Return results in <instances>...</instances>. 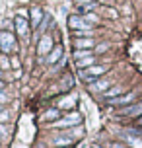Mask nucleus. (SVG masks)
Here are the masks:
<instances>
[{
    "instance_id": "nucleus-16",
    "label": "nucleus",
    "mask_w": 142,
    "mask_h": 148,
    "mask_svg": "<svg viewBox=\"0 0 142 148\" xmlns=\"http://www.w3.org/2000/svg\"><path fill=\"white\" fill-rule=\"evenodd\" d=\"M121 94H123V86H121V84H117V86H111V88L107 90V92L103 94V97L107 99V101H109V99H115V97H119Z\"/></svg>"
},
{
    "instance_id": "nucleus-12",
    "label": "nucleus",
    "mask_w": 142,
    "mask_h": 148,
    "mask_svg": "<svg viewBox=\"0 0 142 148\" xmlns=\"http://www.w3.org/2000/svg\"><path fill=\"white\" fill-rule=\"evenodd\" d=\"M76 101H78V96L76 94H68V96H62L60 97V101H59V109H70V107H74Z\"/></svg>"
},
{
    "instance_id": "nucleus-20",
    "label": "nucleus",
    "mask_w": 142,
    "mask_h": 148,
    "mask_svg": "<svg viewBox=\"0 0 142 148\" xmlns=\"http://www.w3.org/2000/svg\"><path fill=\"white\" fill-rule=\"evenodd\" d=\"M97 8V2L94 0V2H90V4H82V6H78V14H88V12H94Z\"/></svg>"
},
{
    "instance_id": "nucleus-27",
    "label": "nucleus",
    "mask_w": 142,
    "mask_h": 148,
    "mask_svg": "<svg viewBox=\"0 0 142 148\" xmlns=\"http://www.w3.org/2000/svg\"><path fill=\"white\" fill-rule=\"evenodd\" d=\"M8 99H10V97H8V94L4 92V90H0V105H2V103H6Z\"/></svg>"
},
{
    "instance_id": "nucleus-22",
    "label": "nucleus",
    "mask_w": 142,
    "mask_h": 148,
    "mask_svg": "<svg viewBox=\"0 0 142 148\" xmlns=\"http://www.w3.org/2000/svg\"><path fill=\"white\" fill-rule=\"evenodd\" d=\"M84 20L90 23V25H96V23H99V18H97V14H94V12H88V14H84Z\"/></svg>"
},
{
    "instance_id": "nucleus-24",
    "label": "nucleus",
    "mask_w": 142,
    "mask_h": 148,
    "mask_svg": "<svg viewBox=\"0 0 142 148\" xmlns=\"http://www.w3.org/2000/svg\"><path fill=\"white\" fill-rule=\"evenodd\" d=\"M10 62H12V68H16V70L22 68V62H20V59H18V55H10Z\"/></svg>"
},
{
    "instance_id": "nucleus-4",
    "label": "nucleus",
    "mask_w": 142,
    "mask_h": 148,
    "mask_svg": "<svg viewBox=\"0 0 142 148\" xmlns=\"http://www.w3.org/2000/svg\"><path fill=\"white\" fill-rule=\"evenodd\" d=\"M53 47H55L53 37L49 35V33L41 35V37H39V41H37V55H39V57H47V55L53 51Z\"/></svg>"
},
{
    "instance_id": "nucleus-31",
    "label": "nucleus",
    "mask_w": 142,
    "mask_h": 148,
    "mask_svg": "<svg viewBox=\"0 0 142 148\" xmlns=\"http://www.w3.org/2000/svg\"><path fill=\"white\" fill-rule=\"evenodd\" d=\"M111 148H125V146H121V144H113Z\"/></svg>"
},
{
    "instance_id": "nucleus-10",
    "label": "nucleus",
    "mask_w": 142,
    "mask_h": 148,
    "mask_svg": "<svg viewBox=\"0 0 142 148\" xmlns=\"http://www.w3.org/2000/svg\"><path fill=\"white\" fill-rule=\"evenodd\" d=\"M113 86V82L109 80V78H97L96 82H91L90 86V92H96V94H99V92H107V90Z\"/></svg>"
},
{
    "instance_id": "nucleus-15",
    "label": "nucleus",
    "mask_w": 142,
    "mask_h": 148,
    "mask_svg": "<svg viewBox=\"0 0 142 148\" xmlns=\"http://www.w3.org/2000/svg\"><path fill=\"white\" fill-rule=\"evenodd\" d=\"M123 138L130 144V146L134 148H142V136H138V134H130V133H123Z\"/></svg>"
},
{
    "instance_id": "nucleus-5",
    "label": "nucleus",
    "mask_w": 142,
    "mask_h": 148,
    "mask_svg": "<svg viewBox=\"0 0 142 148\" xmlns=\"http://www.w3.org/2000/svg\"><path fill=\"white\" fill-rule=\"evenodd\" d=\"M14 29H16V33L20 37H25L27 33H29V29H31V23H29V20L25 18V16H16L14 18Z\"/></svg>"
},
{
    "instance_id": "nucleus-11",
    "label": "nucleus",
    "mask_w": 142,
    "mask_h": 148,
    "mask_svg": "<svg viewBox=\"0 0 142 148\" xmlns=\"http://www.w3.org/2000/svg\"><path fill=\"white\" fill-rule=\"evenodd\" d=\"M96 47L94 37H74V49H84V51H91Z\"/></svg>"
},
{
    "instance_id": "nucleus-1",
    "label": "nucleus",
    "mask_w": 142,
    "mask_h": 148,
    "mask_svg": "<svg viewBox=\"0 0 142 148\" xmlns=\"http://www.w3.org/2000/svg\"><path fill=\"white\" fill-rule=\"evenodd\" d=\"M0 53H4V55H16L18 53V39L12 31L0 29Z\"/></svg>"
},
{
    "instance_id": "nucleus-23",
    "label": "nucleus",
    "mask_w": 142,
    "mask_h": 148,
    "mask_svg": "<svg viewBox=\"0 0 142 148\" xmlns=\"http://www.w3.org/2000/svg\"><path fill=\"white\" fill-rule=\"evenodd\" d=\"M74 37H94V29H74Z\"/></svg>"
},
{
    "instance_id": "nucleus-33",
    "label": "nucleus",
    "mask_w": 142,
    "mask_h": 148,
    "mask_svg": "<svg viewBox=\"0 0 142 148\" xmlns=\"http://www.w3.org/2000/svg\"><path fill=\"white\" fill-rule=\"evenodd\" d=\"M97 2H107V0H97Z\"/></svg>"
},
{
    "instance_id": "nucleus-32",
    "label": "nucleus",
    "mask_w": 142,
    "mask_h": 148,
    "mask_svg": "<svg viewBox=\"0 0 142 148\" xmlns=\"http://www.w3.org/2000/svg\"><path fill=\"white\" fill-rule=\"evenodd\" d=\"M138 125H142V115H140V117H138Z\"/></svg>"
},
{
    "instance_id": "nucleus-26",
    "label": "nucleus",
    "mask_w": 142,
    "mask_h": 148,
    "mask_svg": "<svg viewBox=\"0 0 142 148\" xmlns=\"http://www.w3.org/2000/svg\"><path fill=\"white\" fill-rule=\"evenodd\" d=\"M107 49H109V45H107V43H101V45H97V47H96V53L99 55V53L107 51Z\"/></svg>"
},
{
    "instance_id": "nucleus-19",
    "label": "nucleus",
    "mask_w": 142,
    "mask_h": 148,
    "mask_svg": "<svg viewBox=\"0 0 142 148\" xmlns=\"http://www.w3.org/2000/svg\"><path fill=\"white\" fill-rule=\"evenodd\" d=\"M51 22H53V18H51V14H47L45 12V16H43V20H41V23H39V31L45 35V31H47V27L51 25Z\"/></svg>"
},
{
    "instance_id": "nucleus-29",
    "label": "nucleus",
    "mask_w": 142,
    "mask_h": 148,
    "mask_svg": "<svg viewBox=\"0 0 142 148\" xmlns=\"http://www.w3.org/2000/svg\"><path fill=\"white\" fill-rule=\"evenodd\" d=\"M76 2H78V4L82 6V4H90V2H94V0H76Z\"/></svg>"
},
{
    "instance_id": "nucleus-7",
    "label": "nucleus",
    "mask_w": 142,
    "mask_h": 148,
    "mask_svg": "<svg viewBox=\"0 0 142 148\" xmlns=\"http://www.w3.org/2000/svg\"><path fill=\"white\" fill-rule=\"evenodd\" d=\"M136 90H132V92H128V94H125V96H119V97H115V99H109L107 103L109 105H130V103H134V99H136Z\"/></svg>"
},
{
    "instance_id": "nucleus-13",
    "label": "nucleus",
    "mask_w": 142,
    "mask_h": 148,
    "mask_svg": "<svg viewBox=\"0 0 142 148\" xmlns=\"http://www.w3.org/2000/svg\"><path fill=\"white\" fill-rule=\"evenodd\" d=\"M62 45H55V47H53V51L49 53V55H47V64H57V62H59L60 60V57H62Z\"/></svg>"
},
{
    "instance_id": "nucleus-25",
    "label": "nucleus",
    "mask_w": 142,
    "mask_h": 148,
    "mask_svg": "<svg viewBox=\"0 0 142 148\" xmlns=\"http://www.w3.org/2000/svg\"><path fill=\"white\" fill-rule=\"evenodd\" d=\"M8 119H10V113H8V109H2V113H0V123H6Z\"/></svg>"
},
{
    "instance_id": "nucleus-2",
    "label": "nucleus",
    "mask_w": 142,
    "mask_h": 148,
    "mask_svg": "<svg viewBox=\"0 0 142 148\" xmlns=\"http://www.w3.org/2000/svg\"><path fill=\"white\" fill-rule=\"evenodd\" d=\"M107 72V66L105 64H94V66H88V68H82V70H78V74H80V78H82L84 82H96L97 78H101L103 74Z\"/></svg>"
},
{
    "instance_id": "nucleus-6",
    "label": "nucleus",
    "mask_w": 142,
    "mask_h": 148,
    "mask_svg": "<svg viewBox=\"0 0 142 148\" xmlns=\"http://www.w3.org/2000/svg\"><path fill=\"white\" fill-rule=\"evenodd\" d=\"M68 25H70V29H90L91 25L86 20H84L82 14H72L68 16Z\"/></svg>"
},
{
    "instance_id": "nucleus-3",
    "label": "nucleus",
    "mask_w": 142,
    "mask_h": 148,
    "mask_svg": "<svg viewBox=\"0 0 142 148\" xmlns=\"http://www.w3.org/2000/svg\"><path fill=\"white\" fill-rule=\"evenodd\" d=\"M80 123H82V115L78 111H70L64 117L57 119L51 127H55V129H68V127H76V125H80Z\"/></svg>"
},
{
    "instance_id": "nucleus-8",
    "label": "nucleus",
    "mask_w": 142,
    "mask_h": 148,
    "mask_svg": "<svg viewBox=\"0 0 142 148\" xmlns=\"http://www.w3.org/2000/svg\"><path fill=\"white\" fill-rule=\"evenodd\" d=\"M117 115H119V117H140V115H142V103L125 105V107H123Z\"/></svg>"
},
{
    "instance_id": "nucleus-35",
    "label": "nucleus",
    "mask_w": 142,
    "mask_h": 148,
    "mask_svg": "<svg viewBox=\"0 0 142 148\" xmlns=\"http://www.w3.org/2000/svg\"><path fill=\"white\" fill-rule=\"evenodd\" d=\"M0 76H2V68H0Z\"/></svg>"
},
{
    "instance_id": "nucleus-14",
    "label": "nucleus",
    "mask_w": 142,
    "mask_h": 148,
    "mask_svg": "<svg viewBox=\"0 0 142 148\" xmlns=\"http://www.w3.org/2000/svg\"><path fill=\"white\" fill-rule=\"evenodd\" d=\"M72 142H74V138H72L68 133H62V134H59V136L53 138V144H55V146H60V148L62 146H70Z\"/></svg>"
},
{
    "instance_id": "nucleus-18",
    "label": "nucleus",
    "mask_w": 142,
    "mask_h": 148,
    "mask_svg": "<svg viewBox=\"0 0 142 148\" xmlns=\"http://www.w3.org/2000/svg\"><path fill=\"white\" fill-rule=\"evenodd\" d=\"M60 119V109L59 107H51V109H47L43 113V121H57Z\"/></svg>"
},
{
    "instance_id": "nucleus-28",
    "label": "nucleus",
    "mask_w": 142,
    "mask_h": 148,
    "mask_svg": "<svg viewBox=\"0 0 142 148\" xmlns=\"http://www.w3.org/2000/svg\"><path fill=\"white\" fill-rule=\"evenodd\" d=\"M105 14L109 16V18H117V16H119V14H117V10H115V8H107V12H105Z\"/></svg>"
},
{
    "instance_id": "nucleus-9",
    "label": "nucleus",
    "mask_w": 142,
    "mask_h": 148,
    "mask_svg": "<svg viewBox=\"0 0 142 148\" xmlns=\"http://www.w3.org/2000/svg\"><path fill=\"white\" fill-rule=\"evenodd\" d=\"M43 16H45V12H43V8L41 6H31L29 10V23L33 29H37L39 23H41V20H43Z\"/></svg>"
},
{
    "instance_id": "nucleus-34",
    "label": "nucleus",
    "mask_w": 142,
    "mask_h": 148,
    "mask_svg": "<svg viewBox=\"0 0 142 148\" xmlns=\"http://www.w3.org/2000/svg\"><path fill=\"white\" fill-rule=\"evenodd\" d=\"M2 109H4V107H2V105H0V113H2Z\"/></svg>"
},
{
    "instance_id": "nucleus-17",
    "label": "nucleus",
    "mask_w": 142,
    "mask_h": 148,
    "mask_svg": "<svg viewBox=\"0 0 142 148\" xmlns=\"http://www.w3.org/2000/svg\"><path fill=\"white\" fill-rule=\"evenodd\" d=\"M96 55H90V57H86V59H80V60H76V68L78 70H82V68H88V66H94L96 64Z\"/></svg>"
},
{
    "instance_id": "nucleus-30",
    "label": "nucleus",
    "mask_w": 142,
    "mask_h": 148,
    "mask_svg": "<svg viewBox=\"0 0 142 148\" xmlns=\"http://www.w3.org/2000/svg\"><path fill=\"white\" fill-rule=\"evenodd\" d=\"M4 86H6V84H4V80L0 78V90H4Z\"/></svg>"
},
{
    "instance_id": "nucleus-21",
    "label": "nucleus",
    "mask_w": 142,
    "mask_h": 148,
    "mask_svg": "<svg viewBox=\"0 0 142 148\" xmlns=\"http://www.w3.org/2000/svg\"><path fill=\"white\" fill-rule=\"evenodd\" d=\"M0 68H2V70H8V68H12L10 55H4V53H0Z\"/></svg>"
}]
</instances>
